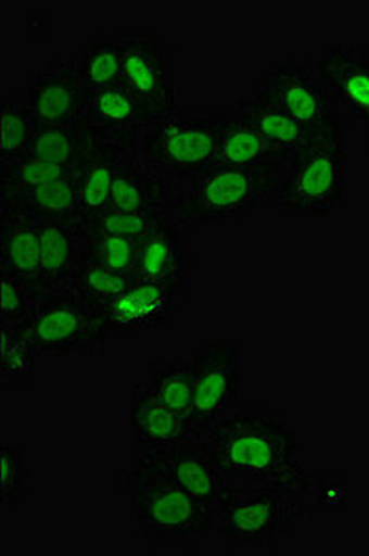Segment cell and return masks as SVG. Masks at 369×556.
<instances>
[{
	"instance_id": "20",
	"label": "cell",
	"mask_w": 369,
	"mask_h": 556,
	"mask_svg": "<svg viewBox=\"0 0 369 556\" xmlns=\"http://www.w3.org/2000/svg\"><path fill=\"white\" fill-rule=\"evenodd\" d=\"M77 173L36 190L0 197V210L23 215L26 219H33L36 223L82 225L84 214L80 193H78Z\"/></svg>"
},
{
	"instance_id": "32",
	"label": "cell",
	"mask_w": 369,
	"mask_h": 556,
	"mask_svg": "<svg viewBox=\"0 0 369 556\" xmlns=\"http://www.w3.org/2000/svg\"><path fill=\"white\" fill-rule=\"evenodd\" d=\"M65 165L49 164L41 160L20 159L0 164V197L15 195L23 191L36 190L41 186L77 173Z\"/></svg>"
},
{
	"instance_id": "26",
	"label": "cell",
	"mask_w": 369,
	"mask_h": 556,
	"mask_svg": "<svg viewBox=\"0 0 369 556\" xmlns=\"http://www.w3.org/2000/svg\"><path fill=\"white\" fill-rule=\"evenodd\" d=\"M147 392L171 410L191 416L193 405V362L179 354L154 356L143 382Z\"/></svg>"
},
{
	"instance_id": "23",
	"label": "cell",
	"mask_w": 369,
	"mask_h": 556,
	"mask_svg": "<svg viewBox=\"0 0 369 556\" xmlns=\"http://www.w3.org/2000/svg\"><path fill=\"white\" fill-rule=\"evenodd\" d=\"M135 149V146H122V143L101 139L96 151L91 152L90 159L84 162L77 173L84 219L109 208L115 178L119 175V169L128 159V154Z\"/></svg>"
},
{
	"instance_id": "15",
	"label": "cell",
	"mask_w": 369,
	"mask_h": 556,
	"mask_svg": "<svg viewBox=\"0 0 369 556\" xmlns=\"http://www.w3.org/2000/svg\"><path fill=\"white\" fill-rule=\"evenodd\" d=\"M130 432L143 453L171 450L201 438L191 416L162 405L143 384L136 388L130 399Z\"/></svg>"
},
{
	"instance_id": "33",
	"label": "cell",
	"mask_w": 369,
	"mask_h": 556,
	"mask_svg": "<svg viewBox=\"0 0 369 556\" xmlns=\"http://www.w3.org/2000/svg\"><path fill=\"white\" fill-rule=\"evenodd\" d=\"M171 215L162 214H132L123 210L106 208L101 214L84 219L82 235H114L132 238V240H145L154 230L164 225Z\"/></svg>"
},
{
	"instance_id": "4",
	"label": "cell",
	"mask_w": 369,
	"mask_h": 556,
	"mask_svg": "<svg viewBox=\"0 0 369 556\" xmlns=\"http://www.w3.org/2000/svg\"><path fill=\"white\" fill-rule=\"evenodd\" d=\"M280 173L212 167L177 190L171 217L180 227L238 222L273 203Z\"/></svg>"
},
{
	"instance_id": "22",
	"label": "cell",
	"mask_w": 369,
	"mask_h": 556,
	"mask_svg": "<svg viewBox=\"0 0 369 556\" xmlns=\"http://www.w3.org/2000/svg\"><path fill=\"white\" fill-rule=\"evenodd\" d=\"M190 264L191 254L186 249L180 225L171 217L140 241L136 282L184 285Z\"/></svg>"
},
{
	"instance_id": "13",
	"label": "cell",
	"mask_w": 369,
	"mask_h": 556,
	"mask_svg": "<svg viewBox=\"0 0 369 556\" xmlns=\"http://www.w3.org/2000/svg\"><path fill=\"white\" fill-rule=\"evenodd\" d=\"M316 75L331 91L338 106L362 121L369 146V51L366 45L325 43L319 49Z\"/></svg>"
},
{
	"instance_id": "31",
	"label": "cell",
	"mask_w": 369,
	"mask_h": 556,
	"mask_svg": "<svg viewBox=\"0 0 369 556\" xmlns=\"http://www.w3.org/2000/svg\"><path fill=\"white\" fill-rule=\"evenodd\" d=\"M140 241L125 236L82 235L80 260L97 266L106 267L110 271L122 273L136 282Z\"/></svg>"
},
{
	"instance_id": "12",
	"label": "cell",
	"mask_w": 369,
	"mask_h": 556,
	"mask_svg": "<svg viewBox=\"0 0 369 556\" xmlns=\"http://www.w3.org/2000/svg\"><path fill=\"white\" fill-rule=\"evenodd\" d=\"M184 285L135 282L102 311L110 342L130 340L145 329H162L171 321Z\"/></svg>"
},
{
	"instance_id": "36",
	"label": "cell",
	"mask_w": 369,
	"mask_h": 556,
	"mask_svg": "<svg viewBox=\"0 0 369 556\" xmlns=\"http://www.w3.org/2000/svg\"><path fill=\"white\" fill-rule=\"evenodd\" d=\"M313 495L319 505L338 508V506L342 505V501H344V488L340 486V484H327V488L314 484Z\"/></svg>"
},
{
	"instance_id": "28",
	"label": "cell",
	"mask_w": 369,
	"mask_h": 556,
	"mask_svg": "<svg viewBox=\"0 0 369 556\" xmlns=\"http://www.w3.org/2000/svg\"><path fill=\"white\" fill-rule=\"evenodd\" d=\"M132 285L135 280L122 273L110 271L106 267L97 266L91 262H80L65 291L80 303L102 312Z\"/></svg>"
},
{
	"instance_id": "25",
	"label": "cell",
	"mask_w": 369,
	"mask_h": 556,
	"mask_svg": "<svg viewBox=\"0 0 369 556\" xmlns=\"http://www.w3.org/2000/svg\"><path fill=\"white\" fill-rule=\"evenodd\" d=\"M101 139L86 123L73 127H38L23 159L80 169Z\"/></svg>"
},
{
	"instance_id": "35",
	"label": "cell",
	"mask_w": 369,
	"mask_h": 556,
	"mask_svg": "<svg viewBox=\"0 0 369 556\" xmlns=\"http://www.w3.org/2000/svg\"><path fill=\"white\" fill-rule=\"evenodd\" d=\"M30 481V468L15 443H2L0 450V501L2 506L21 505Z\"/></svg>"
},
{
	"instance_id": "6",
	"label": "cell",
	"mask_w": 369,
	"mask_h": 556,
	"mask_svg": "<svg viewBox=\"0 0 369 556\" xmlns=\"http://www.w3.org/2000/svg\"><path fill=\"white\" fill-rule=\"evenodd\" d=\"M306 500L279 488L224 484L214 508L216 532L234 549L269 547L295 521L308 518Z\"/></svg>"
},
{
	"instance_id": "16",
	"label": "cell",
	"mask_w": 369,
	"mask_h": 556,
	"mask_svg": "<svg viewBox=\"0 0 369 556\" xmlns=\"http://www.w3.org/2000/svg\"><path fill=\"white\" fill-rule=\"evenodd\" d=\"M156 115L136 99L123 84L90 93L86 125L97 138L122 146H135Z\"/></svg>"
},
{
	"instance_id": "18",
	"label": "cell",
	"mask_w": 369,
	"mask_h": 556,
	"mask_svg": "<svg viewBox=\"0 0 369 556\" xmlns=\"http://www.w3.org/2000/svg\"><path fill=\"white\" fill-rule=\"evenodd\" d=\"M221 123L219 146H217L214 167H238V169H273L282 173L287 162L269 147L255 123L234 112H217Z\"/></svg>"
},
{
	"instance_id": "34",
	"label": "cell",
	"mask_w": 369,
	"mask_h": 556,
	"mask_svg": "<svg viewBox=\"0 0 369 556\" xmlns=\"http://www.w3.org/2000/svg\"><path fill=\"white\" fill-rule=\"evenodd\" d=\"M0 293H2L0 323L30 329L34 311L39 301L33 286L25 282L23 278L15 277L13 273L0 269Z\"/></svg>"
},
{
	"instance_id": "2",
	"label": "cell",
	"mask_w": 369,
	"mask_h": 556,
	"mask_svg": "<svg viewBox=\"0 0 369 556\" xmlns=\"http://www.w3.org/2000/svg\"><path fill=\"white\" fill-rule=\"evenodd\" d=\"M123 486L128 493L130 521L154 544H188L216 532L212 506L136 458L123 477Z\"/></svg>"
},
{
	"instance_id": "1",
	"label": "cell",
	"mask_w": 369,
	"mask_h": 556,
	"mask_svg": "<svg viewBox=\"0 0 369 556\" xmlns=\"http://www.w3.org/2000/svg\"><path fill=\"white\" fill-rule=\"evenodd\" d=\"M199 442L225 484L279 488L313 497L316 481L300 458L295 432L266 408L249 406L229 414Z\"/></svg>"
},
{
	"instance_id": "21",
	"label": "cell",
	"mask_w": 369,
	"mask_h": 556,
	"mask_svg": "<svg viewBox=\"0 0 369 556\" xmlns=\"http://www.w3.org/2000/svg\"><path fill=\"white\" fill-rule=\"evenodd\" d=\"M238 110L255 123L269 147L287 165L310 134L288 114L264 80L253 84L249 97L238 102Z\"/></svg>"
},
{
	"instance_id": "27",
	"label": "cell",
	"mask_w": 369,
	"mask_h": 556,
	"mask_svg": "<svg viewBox=\"0 0 369 556\" xmlns=\"http://www.w3.org/2000/svg\"><path fill=\"white\" fill-rule=\"evenodd\" d=\"M36 119L26 104L25 91H12L0 101V164L25 156L34 134Z\"/></svg>"
},
{
	"instance_id": "8",
	"label": "cell",
	"mask_w": 369,
	"mask_h": 556,
	"mask_svg": "<svg viewBox=\"0 0 369 556\" xmlns=\"http://www.w3.org/2000/svg\"><path fill=\"white\" fill-rule=\"evenodd\" d=\"M122 47V84L156 117L179 110V89L171 84L173 49L145 28L115 34Z\"/></svg>"
},
{
	"instance_id": "19",
	"label": "cell",
	"mask_w": 369,
	"mask_h": 556,
	"mask_svg": "<svg viewBox=\"0 0 369 556\" xmlns=\"http://www.w3.org/2000/svg\"><path fill=\"white\" fill-rule=\"evenodd\" d=\"M82 225L39 223V299L64 291L80 266Z\"/></svg>"
},
{
	"instance_id": "9",
	"label": "cell",
	"mask_w": 369,
	"mask_h": 556,
	"mask_svg": "<svg viewBox=\"0 0 369 556\" xmlns=\"http://www.w3.org/2000/svg\"><path fill=\"white\" fill-rule=\"evenodd\" d=\"M193 362L191 419L201 437L234 410L240 392V348L234 340H206Z\"/></svg>"
},
{
	"instance_id": "7",
	"label": "cell",
	"mask_w": 369,
	"mask_h": 556,
	"mask_svg": "<svg viewBox=\"0 0 369 556\" xmlns=\"http://www.w3.org/2000/svg\"><path fill=\"white\" fill-rule=\"evenodd\" d=\"M28 334L38 358L102 353L110 343L102 312L80 303L65 290L39 299Z\"/></svg>"
},
{
	"instance_id": "30",
	"label": "cell",
	"mask_w": 369,
	"mask_h": 556,
	"mask_svg": "<svg viewBox=\"0 0 369 556\" xmlns=\"http://www.w3.org/2000/svg\"><path fill=\"white\" fill-rule=\"evenodd\" d=\"M34 351L28 329L0 323V382L7 388L34 384Z\"/></svg>"
},
{
	"instance_id": "29",
	"label": "cell",
	"mask_w": 369,
	"mask_h": 556,
	"mask_svg": "<svg viewBox=\"0 0 369 556\" xmlns=\"http://www.w3.org/2000/svg\"><path fill=\"white\" fill-rule=\"evenodd\" d=\"M88 93L122 84V47L117 36L99 34L84 45L78 60Z\"/></svg>"
},
{
	"instance_id": "3",
	"label": "cell",
	"mask_w": 369,
	"mask_h": 556,
	"mask_svg": "<svg viewBox=\"0 0 369 556\" xmlns=\"http://www.w3.org/2000/svg\"><path fill=\"white\" fill-rule=\"evenodd\" d=\"M345 132L347 123L308 134L280 173L275 203L287 215L325 217L345 193Z\"/></svg>"
},
{
	"instance_id": "11",
	"label": "cell",
	"mask_w": 369,
	"mask_h": 556,
	"mask_svg": "<svg viewBox=\"0 0 369 556\" xmlns=\"http://www.w3.org/2000/svg\"><path fill=\"white\" fill-rule=\"evenodd\" d=\"M264 83L282 104L288 114L313 132L319 128L345 123L342 108L338 106L331 91L325 88L316 71L293 60L275 64L266 73Z\"/></svg>"
},
{
	"instance_id": "10",
	"label": "cell",
	"mask_w": 369,
	"mask_h": 556,
	"mask_svg": "<svg viewBox=\"0 0 369 556\" xmlns=\"http://www.w3.org/2000/svg\"><path fill=\"white\" fill-rule=\"evenodd\" d=\"M26 104L38 127H73L86 123L90 93L75 58H52L30 76Z\"/></svg>"
},
{
	"instance_id": "17",
	"label": "cell",
	"mask_w": 369,
	"mask_h": 556,
	"mask_svg": "<svg viewBox=\"0 0 369 556\" xmlns=\"http://www.w3.org/2000/svg\"><path fill=\"white\" fill-rule=\"evenodd\" d=\"M175 195L177 184L147 167L135 149L115 178L109 208L132 214L171 215Z\"/></svg>"
},
{
	"instance_id": "14",
	"label": "cell",
	"mask_w": 369,
	"mask_h": 556,
	"mask_svg": "<svg viewBox=\"0 0 369 556\" xmlns=\"http://www.w3.org/2000/svg\"><path fill=\"white\" fill-rule=\"evenodd\" d=\"M199 440L171 450L143 453L136 460L184 488L204 505L216 508L217 497L225 484L224 477Z\"/></svg>"
},
{
	"instance_id": "24",
	"label": "cell",
	"mask_w": 369,
	"mask_h": 556,
	"mask_svg": "<svg viewBox=\"0 0 369 556\" xmlns=\"http://www.w3.org/2000/svg\"><path fill=\"white\" fill-rule=\"evenodd\" d=\"M0 269L23 278L38 293L39 223L0 210Z\"/></svg>"
},
{
	"instance_id": "5",
	"label": "cell",
	"mask_w": 369,
	"mask_h": 556,
	"mask_svg": "<svg viewBox=\"0 0 369 556\" xmlns=\"http://www.w3.org/2000/svg\"><path fill=\"white\" fill-rule=\"evenodd\" d=\"M219 134L217 112L195 115L177 110L149 123L136 143V154L171 182L190 184L214 167Z\"/></svg>"
}]
</instances>
